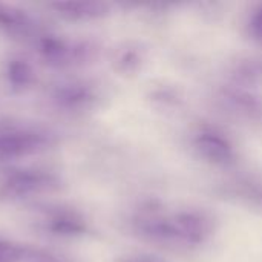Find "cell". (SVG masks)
Listing matches in <instances>:
<instances>
[{
  "label": "cell",
  "instance_id": "5b68a950",
  "mask_svg": "<svg viewBox=\"0 0 262 262\" xmlns=\"http://www.w3.org/2000/svg\"><path fill=\"white\" fill-rule=\"evenodd\" d=\"M52 97L54 101L64 109H80L86 106L92 98L91 91L84 84H78V83L60 84L54 91Z\"/></svg>",
  "mask_w": 262,
  "mask_h": 262
},
{
  "label": "cell",
  "instance_id": "3957f363",
  "mask_svg": "<svg viewBox=\"0 0 262 262\" xmlns=\"http://www.w3.org/2000/svg\"><path fill=\"white\" fill-rule=\"evenodd\" d=\"M51 140L38 132H11L0 135V158H21L48 149Z\"/></svg>",
  "mask_w": 262,
  "mask_h": 262
},
{
  "label": "cell",
  "instance_id": "9c48e42d",
  "mask_svg": "<svg viewBox=\"0 0 262 262\" xmlns=\"http://www.w3.org/2000/svg\"><path fill=\"white\" fill-rule=\"evenodd\" d=\"M26 247L0 239V262H23Z\"/></svg>",
  "mask_w": 262,
  "mask_h": 262
},
{
  "label": "cell",
  "instance_id": "8992f818",
  "mask_svg": "<svg viewBox=\"0 0 262 262\" xmlns=\"http://www.w3.org/2000/svg\"><path fill=\"white\" fill-rule=\"evenodd\" d=\"M0 26L20 34H28L35 28L34 20L25 9L8 3H0Z\"/></svg>",
  "mask_w": 262,
  "mask_h": 262
},
{
  "label": "cell",
  "instance_id": "7a4b0ae2",
  "mask_svg": "<svg viewBox=\"0 0 262 262\" xmlns=\"http://www.w3.org/2000/svg\"><path fill=\"white\" fill-rule=\"evenodd\" d=\"M35 45L41 58L54 68L83 64L91 57V48L88 45L68 41L55 35H40Z\"/></svg>",
  "mask_w": 262,
  "mask_h": 262
},
{
  "label": "cell",
  "instance_id": "30bf717a",
  "mask_svg": "<svg viewBox=\"0 0 262 262\" xmlns=\"http://www.w3.org/2000/svg\"><path fill=\"white\" fill-rule=\"evenodd\" d=\"M25 261L28 262H61L58 261L55 256L40 252V250H32V249H26V255H25Z\"/></svg>",
  "mask_w": 262,
  "mask_h": 262
},
{
  "label": "cell",
  "instance_id": "277c9868",
  "mask_svg": "<svg viewBox=\"0 0 262 262\" xmlns=\"http://www.w3.org/2000/svg\"><path fill=\"white\" fill-rule=\"evenodd\" d=\"M58 15L68 20H92L106 14V6L98 2H54L49 5Z\"/></svg>",
  "mask_w": 262,
  "mask_h": 262
},
{
  "label": "cell",
  "instance_id": "ba28073f",
  "mask_svg": "<svg viewBox=\"0 0 262 262\" xmlns=\"http://www.w3.org/2000/svg\"><path fill=\"white\" fill-rule=\"evenodd\" d=\"M6 78H8V83L14 89L23 91V89L29 88L34 83L35 74H34L32 66L26 60L12 58L8 63V68H6Z\"/></svg>",
  "mask_w": 262,
  "mask_h": 262
},
{
  "label": "cell",
  "instance_id": "6da1fadb",
  "mask_svg": "<svg viewBox=\"0 0 262 262\" xmlns=\"http://www.w3.org/2000/svg\"><path fill=\"white\" fill-rule=\"evenodd\" d=\"M60 187L57 177L38 172V170H21L6 177L0 184V201L14 203L21 201L35 195L49 193Z\"/></svg>",
  "mask_w": 262,
  "mask_h": 262
},
{
  "label": "cell",
  "instance_id": "52a82bcc",
  "mask_svg": "<svg viewBox=\"0 0 262 262\" xmlns=\"http://www.w3.org/2000/svg\"><path fill=\"white\" fill-rule=\"evenodd\" d=\"M46 227L55 233V235H61V236H74V235H80L84 230V224L81 221L80 216H77L74 212H68V210H55L52 212L48 220H46Z\"/></svg>",
  "mask_w": 262,
  "mask_h": 262
}]
</instances>
